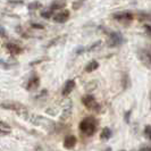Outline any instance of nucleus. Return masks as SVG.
I'll return each instance as SVG.
<instances>
[{
  "mask_svg": "<svg viewBox=\"0 0 151 151\" xmlns=\"http://www.w3.org/2000/svg\"><path fill=\"white\" fill-rule=\"evenodd\" d=\"M96 129H97V122L92 117L84 118L83 121L80 123V131L85 135H93L96 133Z\"/></svg>",
  "mask_w": 151,
  "mask_h": 151,
  "instance_id": "1",
  "label": "nucleus"
},
{
  "mask_svg": "<svg viewBox=\"0 0 151 151\" xmlns=\"http://www.w3.org/2000/svg\"><path fill=\"white\" fill-rule=\"evenodd\" d=\"M0 107L4 108V109H8V110H13L18 115H23L25 118H26V115H27V109L26 107H24L22 104L19 102H12V101H6V102H1Z\"/></svg>",
  "mask_w": 151,
  "mask_h": 151,
  "instance_id": "2",
  "label": "nucleus"
},
{
  "mask_svg": "<svg viewBox=\"0 0 151 151\" xmlns=\"http://www.w3.org/2000/svg\"><path fill=\"white\" fill-rule=\"evenodd\" d=\"M82 102H83L84 106L86 107L88 109H90V110H93V111H99L100 110V105L96 100V98L93 96H91V94H88V96L83 97Z\"/></svg>",
  "mask_w": 151,
  "mask_h": 151,
  "instance_id": "3",
  "label": "nucleus"
},
{
  "mask_svg": "<svg viewBox=\"0 0 151 151\" xmlns=\"http://www.w3.org/2000/svg\"><path fill=\"white\" fill-rule=\"evenodd\" d=\"M137 56H139V58H140L141 63L143 64L145 67L151 68V53L149 52L148 50H144V49L139 50Z\"/></svg>",
  "mask_w": 151,
  "mask_h": 151,
  "instance_id": "4",
  "label": "nucleus"
},
{
  "mask_svg": "<svg viewBox=\"0 0 151 151\" xmlns=\"http://www.w3.org/2000/svg\"><path fill=\"white\" fill-rule=\"evenodd\" d=\"M123 37H122L119 33H116V32H111L110 35H109V47H117L123 43Z\"/></svg>",
  "mask_w": 151,
  "mask_h": 151,
  "instance_id": "5",
  "label": "nucleus"
},
{
  "mask_svg": "<svg viewBox=\"0 0 151 151\" xmlns=\"http://www.w3.org/2000/svg\"><path fill=\"white\" fill-rule=\"evenodd\" d=\"M74 88H75V81H74V80H68V81L65 82L64 86H63L61 94H63L64 97H67L68 94L74 90Z\"/></svg>",
  "mask_w": 151,
  "mask_h": 151,
  "instance_id": "6",
  "label": "nucleus"
},
{
  "mask_svg": "<svg viewBox=\"0 0 151 151\" xmlns=\"http://www.w3.org/2000/svg\"><path fill=\"white\" fill-rule=\"evenodd\" d=\"M68 18H69V12L68 10H64V12L53 16V21L56 23H65L68 21Z\"/></svg>",
  "mask_w": 151,
  "mask_h": 151,
  "instance_id": "7",
  "label": "nucleus"
},
{
  "mask_svg": "<svg viewBox=\"0 0 151 151\" xmlns=\"http://www.w3.org/2000/svg\"><path fill=\"white\" fill-rule=\"evenodd\" d=\"M39 85H40V78L38 76H32L26 84V90H35Z\"/></svg>",
  "mask_w": 151,
  "mask_h": 151,
  "instance_id": "8",
  "label": "nucleus"
},
{
  "mask_svg": "<svg viewBox=\"0 0 151 151\" xmlns=\"http://www.w3.org/2000/svg\"><path fill=\"white\" fill-rule=\"evenodd\" d=\"M76 142H77V140H76L75 136L68 135V136H66L65 140H64V147H65L66 149H73L76 145Z\"/></svg>",
  "mask_w": 151,
  "mask_h": 151,
  "instance_id": "9",
  "label": "nucleus"
},
{
  "mask_svg": "<svg viewBox=\"0 0 151 151\" xmlns=\"http://www.w3.org/2000/svg\"><path fill=\"white\" fill-rule=\"evenodd\" d=\"M113 17L115 19H118V21H132L133 19V15L131 13H115L113 14Z\"/></svg>",
  "mask_w": 151,
  "mask_h": 151,
  "instance_id": "10",
  "label": "nucleus"
},
{
  "mask_svg": "<svg viewBox=\"0 0 151 151\" xmlns=\"http://www.w3.org/2000/svg\"><path fill=\"white\" fill-rule=\"evenodd\" d=\"M6 48H7V50L12 55H18V53L22 52V48L18 47L17 45H14V43H7Z\"/></svg>",
  "mask_w": 151,
  "mask_h": 151,
  "instance_id": "11",
  "label": "nucleus"
},
{
  "mask_svg": "<svg viewBox=\"0 0 151 151\" xmlns=\"http://www.w3.org/2000/svg\"><path fill=\"white\" fill-rule=\"evenodd\" d=\"M66 6V2L64 0H55L51 6H50V10H58V9H63Z\"/></svg>",
  "mask_w": 151,
  "mask_h": 151,
  "instance_id": "12",
  "label": "nucleus"
},
{
  "mask_svg": "<svg viewBox=\"0 0 151 151\" xmlns=\"http://www.w3.org/2000/svg\"><path fill=\"white\" fill-rule=\"evenodd\" d=\"M99 67V63L97 60H92L90 61L88 65H86V67H85V72H88V73H91V72H93V70H96V69H98Z\"/></svg>",
  "mask_w": 151,
  "mask_h": 151,
  "instance_id": "13",
  "label": "nucleus"
},
{
  "mask_svg": "<svg viewBox=\"0 0 151 151\" xmlns=\"http://www.w3.org/2000/svg\"><path fill=\"white\" fill-rule=\"evenodd\" d=\"M110 137H111V131H110V129H108V127H105V129L101 131V133H100V139L104 140V141H106V140H109Z\"/></svg>",
  "mask_w": 151,
  "mask_h": 151,
  "instance_id": "14",
  "label": "nucleus"
},
{
  "mask_svg": "<svg viewBox=\"0 0 151 151\" xmlns=\"http://www.w3.org/2000/svg\"><path fill=\"white\" fill-rule=\"evenodd\" d=\"M70 111H72V108H70V106L68 105V106L65 108V110H64V114H65V115H64V116H61V119H66L68 116L70 115Z\"/></svg>",
  "mask_w": 151,
  "mask_h": 151,
  "instance_id": "15",
  "label": "nucleus"
},
{
  "mask_svg": "<svg viewBox=\"0 0 151 151\" xmlns=\"http://www.w3.org/2000/svg\"><path fill=\"white\" fill-rule=\"evenodd\" d=\"M144 135L148 137V140H151V126L150 125H147L145 129H144Z\"/></svg>",
  "mask_w": 151,
  "mask_h": 151,
  "instance_id": "16",
  "label": "nucleus"
},
{
  "mask_svg": "<svg viewBox=\"0 0 151 151\" xmlns=\"http://www.w3.org/2000/svg\"><path fill=\"white\" fill-rule=\"evenodd\" d=\"M41 16L45 17V18H47V19H49V18H51V16H52V10L43 12V13H41Z\"/></svg>",
  "mask_w": 151,
  "mask_h": 151,
  "instance_id": "17",
  "label": "nucleus"
},
{
  "mask_svg": "<svg viewBox=\"0 0 151 151\" xmlns=\"http://www.w3.org/2000/svg\"><path fill=\"white\" fill-rule=\"evenodd\" d=\"M101 45V42L100 41H98V42H96V43H93V45H91V47H89L88 49H85V51H92V50H94L96 48H98L99 45Z\"/></svg>",
  "mask_w": 151,
  "mask_h": 151,
  "instance_id": "18",
  "label": "nucleus"
},
{
  "mask_svg": "<svg viewBox=\"0 0 151 151\" xmlns=\"http://www.w3.org/2000/svg\"><path fill=\"white\" fill-rule=\"evenodd\" d=\"M40 7H41V5H40L39 2H32V4H30V6H29V8H30L31 10H34V9L40 8Z\"/></svg>",
  "mask_w": 151,
  "mask_h": 151,
  "instance_id": "19",
  "label": "nucleus"
},
{
  "mask_svg": "<svg viewBox=\"0 0 151 151\" xmlns=\"http://www.w3.org/2000/svg\"><path fill=\"white\" fill-rule=\"evenodd\" d=\"M0 67L6 68V69H8V68L12 67V65H9V64H7V63H5L4 60H0Z\"/></svg>",
  "mask_w": 151,
  "mask_h": 151,
  "instance_id": "20",
  "label": "nucleus"
},
{
  "mask_svg": "<svg viewBox=\"0 0 151 151\" xmlns=\"http://www.w3.org/2000/svg\"><path fill=\"white\" fill-rule=\"evenodd\" d=\"M34 29H38V30H42V29H45V26L43 25H41V24H38V23H32L31 24Z\"/></svg>",
  "mask_w": 151,
  "mask_h": 151,
  "instance_id": "21",
  "label": "nucleus"
},
{
  "mask_svg": "<svg viewBox=\"0 0 151 151\" xmlns=\"http://www.w3.org/2000/svg\"><path fill=\"white\" fill-rule=\"evenodd\" d=\"M9 134V131H6L4 129H0V135H7Z\"/></svg>",
  "mask_w": 151,
  "mask_h": 151,
  "instance_id": "22",
  "label": "nucleus"
},
{
  "mask_svg": "<svg viewBox=\"0 0 151 151\" xmlns=\"http://www.w3.org/2000/svg\"><path fill=\"white\" fill-rule=\"evenodd\" d=\"M140 151H151V145H147V147H143L142 149H140Z\"/></svg>",
  "mask_w": 151,
  "mask_h": 151,
  "instance_id": "23",
  "label": "nucleus"
},
{
  "mask_svg": "<svg viewBox=\"0 0 151 151\" xmlns=\"http://www.w3.org/2000/svg\"><path fill=\"white\" fill-rule=\"evenodd\" d=\"M0 35H1L2 38H6V32H5V30H4L2 27H0Z\"/></svg>",
  "mask_w": 151,
  "mask_h": 151,
  "instance_id": "24",
  "label": "nucleus"
},
{
  "mask_svg": "<svg viewBox=\"0 0 151 151\" xmlns=\"http://www.w3.org/2000/svg\"><path fill=\"white\" fill-rule=\"evenodd\" d=\"M129 115H131V111H127V114L125 115V121H126V123L129 122Z\"/></svg>",
  "mask_w": 151,
  "mask_h": 151,
  "instance_id": "25",
  "label": "nucleus"
},
{
  "mask_svg": "<svg viewBox=\"0 0 151 151\" xmlns=\"http://www.w3.org/2000/svg\"><path fill=\"white\" fill-rule=\"evenodd\" d=\"M144 27H145V30L148 31V32L151 33V25H144Z\"/></svg>",
  "mask_w": 151,
  "mask_h": 151,
  "instance_id": "26",
  "label": "nucleus"
},
{
  "mask_svg": "<svg viewBox=\"0 0 151 151\" xmlns=\"http://www.w3.org/2000/svg\"><path fill=\"white\" fill-rule=\"evenodd\" d=\"M122 151H124V150H122Z\"/></svg>",
  "mask_w": 151,
  "mask_h": 151,
  "instance_id": "27",
  "label": "nucleus"
}]
</instances>
